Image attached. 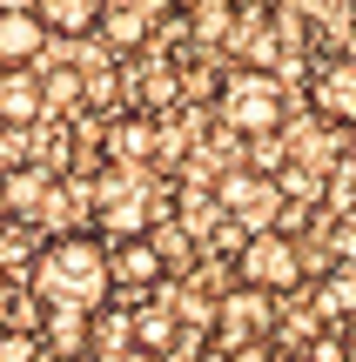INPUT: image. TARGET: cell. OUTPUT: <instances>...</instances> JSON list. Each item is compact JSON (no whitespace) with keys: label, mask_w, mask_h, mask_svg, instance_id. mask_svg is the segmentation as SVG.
Returning <instances> with one entry per match:
<instances>
[{"label":"cell","mask_w":356,"mask_h":362,"mask_svg":"<svg viewBox=\"0 0 356 362\" xmlns=\"http://www.w3.org/2000/svg\"><path fill=\"white\" fill-rule=\"evenodd\" d=\"M27 288H34L40 309H81L101 315L115 302V242H101L94 228H61L34 248L27 262Z\"/></svg>","instance_id":"6da1fadb"},{"label":"cell","mask_w":356,"mask_h":362,"mask_svg":"<svg viewBox=\"0 0 356 362\" xmlns=\"http://www.w3.org/2000/svg\"><path fill=\"white\" fill-rule=\"evenodd\" d=\"M215 107H222V121L236 134H276L289 101H282V81L269 67H236L222 81V94H215Z\"/></svg>","instance_id":"7a4b0ae2"},{"label":"cell","mask_w":356,"mask_h":362,"mask_svg":"<svg viewBox=\"0 0 356 362\" xmlns=\"http://www.w3.org/2000/svg\"><path fill=\"white\" fill-rule=\"evenodd\" d=\"M236 275L249 288H269V296H289L296 282H303V248H296V235L282 228H249L236 248Z\"/></svg>","instance_id":"3957f363"},{"label":"cell","mask_w":356,"mask_h":362,"mask_svg":"<svg viewBox=\"0 0 356 362\" xmlns=\"http://www.w3.org/2000/svg\"><path fill=\"white\" fill-rule=\"evenodd\" d=\"M276 296L269 288H249L242 282L236 296H222V309H215V342L222 349H249V342H269L276 336Z\"/></svg>","instance_id":"277c9868"},{"label":"cell","mask_w":356,"mask_h":362,"mask_svg":"<svg viewBox=\"0 0 356 362\" xmlns=\"http://www.w3.org/2000/svg\"><path fill=\"white\" fill-rule=\"evenodd\" d=\"M94 221L108 235H148V194L134 181V168H108L94 181Z\"/></svg>","instance_id":"5b68a950"},{"label":"cell","mask_w":356,"mask_h":362,"mask_svg":"<svg viewBox=\"0 0 356 362\" xmlns=\"http://www.w3.org/2000/svg\"><path fill=\"white\" fill-rule=\"evenodd\" d=\"M222 208L236 215V228H276L282 181H269L255 168H236V175H222Z\"/></svg>","instance_id":"8992f818"},{"label":"cell","mask_w":356,"mask_h":362,"mask_svg":"<svg viewBox=\"0 0 356 362\" xmlns=\"http://www.w3.org/2000/svg\"><path fill=\"white\" fill-rule=\"evenodd\" d=\"M47 40H54V27L40 21V7L34 0H13V7H0V67H34L40 54H47Z\"/></svg>","instance_id":"52a82bcc"},{"label":"cell","mask_w":356,"mask_h":362,"mask_svg":"<svg viewBox=\"0 0 356 362\" xmlns=\"http://www.w3.org/2000/svg\"><path fill=\"white\" fill-rule=\"evenodd\" d=\"M309 115L330 128H356V61H330L309 74Z\"/></svg>","instance_id":"ba28073f"},{"label":"cell","mask_w":356,"mask_h":362,"mask_svg":"<svg viewBox=\"0 0 356 362\" xmlns=\"http://www.w3.org/2000/svg\"><path fill=\"white\" fill-rule=\"evenodd\" d=\"M168 275V255H161L155 235H115V282L121 288H155Z\"/></svg>","instance_id":"9c48e42d"},{"label":"cell","mask_w":356,"mask_h":362,"mask_svg":"<svg viewBox=\"0 0 356 362\" xmlns=\"http://www.w3.org/2000/svg\"><path fill=\"white\" fill-rule=\"evenodd\" d=\"M94 322L101 315H81V309H40V342H47L54 356H81V349H94Z\"/></svg>","instance_id":"30bf717a"},{"label":"cell","mask_w":356,"mask_h":362,"mask_svg":"<svg viewBox=\"0 0 356 362\" xmlns=\"http://www.w3.org/2000/svg\"><path fill=\"white\" fill-rule=\"evenodd\" d=\"M40 107H47V94H40L34 67H7V81H0V121L27 128V121H40Z\"/></svg>","instance_id":"8fae6325"},{"label":"cell","mask_w":356,"mask_h":362,"mask_svg":"<svg viewBox=\"0 0 356 362\" xmlns=\"http://www.w3.org/2000/svg\"><path fill=\"white\" fill-rule=\"evenodd\" d=\"M34 7H40V21H47L54 34H67V40L94 34V27L108 21V7H101V0H34Z\"/></svg>","instance_id":"7c38bea8"},{"label":"cell","mask_w":356,"mask_h":362,"mask_svg":"<svg viewBox=\"0 0 356 362\" xmlns=\"http://www.w3.org/2000/svg\"><path fill=\"white\" fill-rule=\"evenodd\" d=\"M316 315L323 322H356V269H330L316 282Z\"/></svg>","instance_id":"4fadbf2b"},{"label":"cell","mask_w":356,"mask_h":362,"mask_svg":"<svg viewBox=\"0 0 356 362\" xmlns=\"http://www.w3.org/2000/svg\"><path fill=\"white\" fill-rule=\"evenodd\" d=\"M108 155H115V161H148V155H155V121L121 115L115 128H108Z\"/></svg>","instance_id":"5bb4252c"},{"label":"cell","mask_w":356,"mask_h":362,"mask_svg":"<svg viewBox=\"0 0 356 362\" xmlns=\"http://www.w3.org/2000/svg\"><path fill=\"white\" fill-rule=\"evenodd\" d=\"M175 336H182V322H175L168 309H148V315H134V349H148V356H168V349H175Z\"/></svg>","instance_id":"9a60e30c"},{"label":"cell","mask_w":356,"mask_h":362,"mask_svg":"<svg viewBox=\"0 0 356 362\" xmlns=\"http://www.w3.org/2000/svg\"><path fill=\"white\" fill-rule=\"evenodd\" d=\"M40 194H47V175H40V168H21V175L7 181V202L21 208V215H34V208H40Z\"/></svg>","instance_id":"2e32d148"},{"label":"cell","mask_w":356,"mask_h":362,"mask_svg":"<svg viewBox=\"0 0 356 362\" xmlns=\"http://www.w3.org/2000/svg\"><path fill=\"white\" fill-rule=\"evenodd\" d=\"M101 27H108V34L121 40V47H134V40H148V13H142V7H121V13H108Z\"/></svg>","instance_id":"e0dca14e"},{"label":"cell","mask_w":356,"mask_h":362,"mask_svg":"<svg viewBox=\"0 0 356 362\" xmlns=\"http://www.w3.org/2000/svg\"><path fill=\"white\" fill-rule=\"evenodd\" d=\"M47 342H40V329H7L0 336V362H34Z\"/></svg>","instance_id":"ac0fdd59"},{"label":"cell","mask_w":356,"mask_h":362,"mask_svg":"<svg viewBox=\"0 0 356 362\" xmlns=\"http://www.w3.org/2000/svg\"><path fill=\"white\" fill-rule=\"evenodd\" d=\"M309 362H343V342H336V336H316V342H309Z\"/></svg>","instance_id":"d6986e66"},{"label":"cell","mask_w":356,"mask_h":362,"mask_svg":"<svg viewBox=\"0 0 356 362\" xmlns=\"http://www.w3.org/2000/svg\"><path fill=\"white\" fill-rule=\"evenodd\" d=\"M7 315H13V282L0 275V322H7Z\"/></svg>","instance_id":"ffe728a7"},{"label":"cell","mask_w":356,"mask_h":362,"mask_svg":"<svg viewBox=\"0 0 356 362\" xmlns=\"http://www.w3.org/2000/svg\"><path fill=\"white\" fill-rule=\"evenodd\" d=\"M108 362H155L148 349H121V356H108Z\"/></svg>","instance_id":"44dd1931"},{"label":"cell","mask_w":356,"mask_h":362,"mask_svg":"<svg viewBox=\"0 0 356 362\" xmlns=\"http://www.w3.org/2000/svg\"><path fill=\"white\" fill-rule=\"evenodd\" d=\"M7 215H13V202H7V181H0V235H7Z\"/></svg>","instance_id":"7402d4cb"},{"label":"cell","mask_w":356,"mask_h":362,"mask_svg":"<svg viewBox=\"0 0 356 362\" xmlns=\"http://www.w3.org/2000/svg\"><path fill=\"white\" fill-rule=\"evenodd\" d=\"M303 362H309V356H303Z\"/></svg>","instance_id":"603a6c76"}]
</instances>
